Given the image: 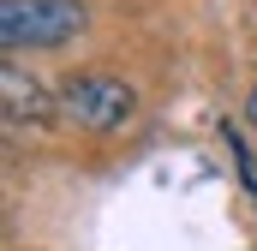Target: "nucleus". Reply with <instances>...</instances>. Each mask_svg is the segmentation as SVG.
I'll return each mask as SVG.
<instances>
[{"label": "nucleus", "mask_w": 257, "mask_h": 251, "mask_svg": "<svg viewBox=\"0 0 257 251\" xmlns=\"http://www.w3.org/2000/svg\"><path fill=\"white\" fill-rule=\"evenodd\" d=\"M90 24L84 0H6L0 6V42L12 54L24 48H66Z\"/></svg>", "instance_id": "obj_1"}, {"label": "nucleus", "mask_w": 257, "mask_h": 251, "mask_svg": "<svg viewBox=\"0 0 257 251\" xmlns=\"http://www.w3.org/2000/svg\"><path fill=\"white\" fill-rule=\"evenodd\" d=\"M138 114V90L114 72H84L60 84V120L78 132H120Z\"/></svg>", "instance_id": "obj_2"}, {"label": "nucleus", "mask_w": 257, "mask_h": 251, "mask_svg": "<svg viewBox=\"0 0 257 251\" xmlns=\"http://www.w3.org/2000/svg\"><path fill=\"white\" fill-rule=\"evenodd\" d=\"M0 96H6V126H12V132H18V126H48L60 114V96H48L18 60L0 66Z\"/></svg>", "instance_id": "obj_3"}, {"label": "nucleus", "mask_w": 257, "mask_h": 251, "mask_svg": "<svg viewBox=\"0 0 257 251\" xmlns=\"http://www.w3.org/2000/svg\"><path fill=\"white\" fill-rule=\"evenodd\" d=\"M245 120L257 126V84H251V96H245Z\"/></svg>", "instance_id": "obj_4"}]
</instances>
